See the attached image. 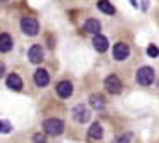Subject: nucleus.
Instances as JSON below:
<instances>
[{"label":"nucleus","instance_id":"obj_1","mask_svg":"<svg viewBox=\"0 0 159 143\" xmlns=\"http://www.w3.org/2000/svg\"><path fill=\"white\" fill-rule=\"evenodd\" d=\"M43 129H45V133H48V135L57 136V135H61V133H62L64 123H62L61 119L50 117V119H45V121H43Z\"/></svg>","mask_w":159,"mask_h":143},{"label":"nucleus","instance_id":"obj_2","mask_svg":"<svg viewBox=\"0 0 159 143\" xmlns=\"http://www.w3.org/2000/svg\"><path fill=\"white\" fill-rule=\"evenodd\" d=\"M137 81H139L140 84H143V86L151 84L152 81H154V71H152V67H149V66L140 67L139 72H137Z\"/></svg>","mask_w":159,"mask_h":143},{"label":"nucleus","instance_id":"obj_3","mask_svg":"<svg viewBox=\"0 0 159 143\" xmlns=\"http://www.w3.org/2000/svg\"><path fill=\"white\" fill-rule=\"evenodd\" d=\"M104 84H106V90H107L109 93H112V95H118L121 90H123V84H121V80H119L118 76L111 74L106 78V81H104Z\"/></svg>","mask_w":159,"mask_h":143},{"label":"nucleus","instance_id":"obj_4","mask_svg":"<svg viewBox=\"0 0 159 143\" xmlns=\"http://www.w3.org/2000/svg\"><path fill=\"white\" fill-rule=\"evenodd\" d=\"M38 23H36L35 19H31V17H23L21 19V29H23L24 33L28 36H35L36 33H38Z\"/></svg>","mask_w":159,"mask_h":143},{"label":"nucleus","instance_id":"obj_5","mask_svg":"<svg viewBox=\"0 0 159 143\" xmlns=\"http://www.w3.org/2000/svg\"><path fill=\"white\" fill-rule=\"evenodd\" d=\"M73 117H75L78 123H87V121L90 119V112L87 110L85 105H76V107L73 109Z\"/></svg>","mask_w":159,"mask_h":143},{"label":"nucleus","instance_id":"obj_6","mask_svg":"<svg viewBox=\"0 0 159 143\" xmlns=\"http://www.w3.org/2000/svg\"><path fill=\"white\" fill-rule=\"evenodd\" d=\"M112 54H114V59L116 60H125L128 55H130V48H128L126 43H116Z\"/></svg>","mask_w":159,"mask_h":143},{"label":"nucleus","instance_id":"obj_7","mask_svg":"<svg viewBox=\"0 0 159 143\" xmlns=\"http://www.w3.org/2000/svg\"><path fill=\"white\" fill-rule=\"evenodd\" d=\"M73 93V84L69 83V81H61L59 84H57V95L61 97V98H69Z\"/></svg>","mask_w":159,"mask_h":143},{"label":"nucleus","instance_id":"obj_8","mask_svg":"<svg viewBox=\"0 0 159 143\" xmlns=\"http://www.w3.org/2000/svg\"><path fill=\"white\" fill-rule=\"evenodd\" d=\"M28 57H30V60H31L33 64H40L42 60H43V50H42V47L33 45V47L30 48V52H28Z\"/></svg>","mask_w":159,"mask_h":143},{"label":"nucleus","instance_id":"obj_9","mask_svg":"<svg viewBox=\"0 0 159 143\" xmlns=\"http://www.w3.org/2000/svg\"><path fill=\"white\" fill-rule=\"evenodd\" d=\"M48 81H50V76H48V72L45 71V69H38V71L35 72V83L38 84L40 88L47 86Z\"/></svg>","mask_w":159,"mask_h":143},{"label":"nucleus","instance_id":"obj_10","mask_svg":"<svg viewBox=\"0 0 159 143\" xmlns=\"http://www.w3.org/2000/svg\"><path fill=\"white\" fill-rule=\"evenodd\" d=\"M93 47H95V50H99V52H106L107 50V47H109V41H107V38L106 36H102V35H97L95 38H93Z\"/></svg>","mask_w":159,"mask_h":143},{"label":"nucleus","instance_id":"obj_11","mask_svg":"<svg viewBox=\"0 0 159 143\" xmlns=\"http://www.w3.org/2000/svg\"><path fill=\"white\" fill-rule=\"evenodd\" d=\"M7 86L12 90H23V80L17 74H9L7 76Z\"/></svg>","mask_w":159,"mask_h":143},{"label":"nucleus","instance_id":"obj_12","mask_svg":"<svg viewBox=\"0 0 159 143\" xmlns=\"http://www.w3.org/2000/svg\"><path fill=\"white\" fill-rule=\"evenodd\" d=\"M12 48V36L7 33L0 35V52H9Z\"/></svg>","mask_w":159,"mask_h":143},{"label":"nucleus","instance_id":"obj_13","mask_svg":"<svg viewBox=\"0 0 159 143\" xmlns=\"http://www.w3.org/2000/svg\"><path fill=\"white\" fill-rule=\"evenodd\" d=\"M85 31L97 36V35H99V31H100V23L97 19H88L87 23H85Z\"/></svg>","mask_w":159,"mask_h":143},{"label":"nucleus","instance_id":"obj_14","mask_svg":"<svg viewBox=\"0 0 159 143\" xmlns=\"http://www.w3.org/2000/svg\"><path fill=\"white\" fill-rule=\"evenodd\" d=\"M97 7H99V11H102L104 14H107V16H112V14L116 12V9L112 7V4L109 2V0H99Z\"/></svg>","mask_w":159,"mask_h":143},{"label":"nucleus","instance_id":"obj_15","mask_svg":"<svg viewBox=\"0 0 159 143\" xmlns=\"http://www.w3.org/2000/svg\"><path fill=\"white\" fill-rule=\"evenodd\" d=\"M90 105L93 110H104V107H106V102H104V98L100 95H92L90 97Z\"/></svg>","mask_w":159,"mask_h":143},{"label":"nucleus","instance_id":"obj_16","mask_svg":"<svg viewBox=\"0 0 159 143\" xmlns=\"http://www.w3.org/2000/svg\"><path fill=\"white\" fill-rule=\"evenodd\" d=\"M88 136L92 140H100L102 138V126L99 123H93L90 126V129H88Z\"/></svg>","mask_w":159,"mask_h":143},{"label":"nucleus","instance_id":"obj_17","mask_svg":"<svg viewBox=\"0 0 159 143\" xmlns=\"http://www.w3.org/2000/svg\"><path fill=\"white\" fill-rule=\"evenodd\" d=\"M147 54H149V57H159V48L156 45H149Z\"/></svg>","mask_w":159,"mask_h":143},{"label":"nucleus","instance_id":"obj_18","mask_svg":"<svg viewBox=\"0 0 159 143\" xmlns=\"http://www.w3.org/2000/svg\"><path fill=\"white\" fill-rule=\"evenodd\" d=\"M11 124L5 123V121H0V133H11Z\"/></svg>","mask_w":159,"mask_h":143},{"label":"nucleus","instance_id":"obj_19","mask_svg":"<svg viewBox=\"0 0 159 143\" xmlns=\"http://www.w3.org/2000/svg\"><path fill=\"white\" fill-rule=\"evenodd\" d=\"M130 138H131V135H130V133H125L123 136H119V138H116V143H128V141H130Z\"/></svg>","mask_w":159,"mask_h":143},{"label":"nucleus","instance_id":"obj_20","mask_svg":"<svg viewBox=\"0 0 159 143\" xmlns=\"http://www.w3.org/2000/svg\"><path fill=\"white\" fill-rule=\"evenodd\" d=\"M33 143H45V136L42 133H36L33 135Z\"/></svg>","mask_w":159,"mask_h":143},{"label":"nucleus","instance_id":"obj_21","mask_svg":"<svg viewBox=\"0 0 159 143\" xmlns=\"http://www.w3.org/2000/svg\"><path fill=\"white\" fill-rule=\"evenodd\" d=\"M4 71H5V66L2 62H0V78H2V76H4Z\"/></svg>","mask_w":159,"mask_h":143},{"label":"nucleus","instance_id":"obj_22","mask_svg":"<svg viewBox=\"0 0 159 143\" xmlns=\"http://www.w3.org/2000/svg\"><path fill=\"white\" fill-rule=\"evenodd\" d=\"M142 2H143V5H142V9H143V11H145V9H147V7H149V0H142Z\"/></svg>","mask_w":159,"mask_h":143},{"label":"nucleus","instance_id":"obj_23","mask_svg":"<svg viewBox=\"0 0 159 143\" xmlns=\"http://www.w3.org/2000/svg\"><path fill=\"white\" fill-rule=\"evenodd\" d=\"M131 4H133V5H135V4H137V2H135V0H131Z\"/></svg>","mask_w":159,"mask_h":143}]
</instances>
